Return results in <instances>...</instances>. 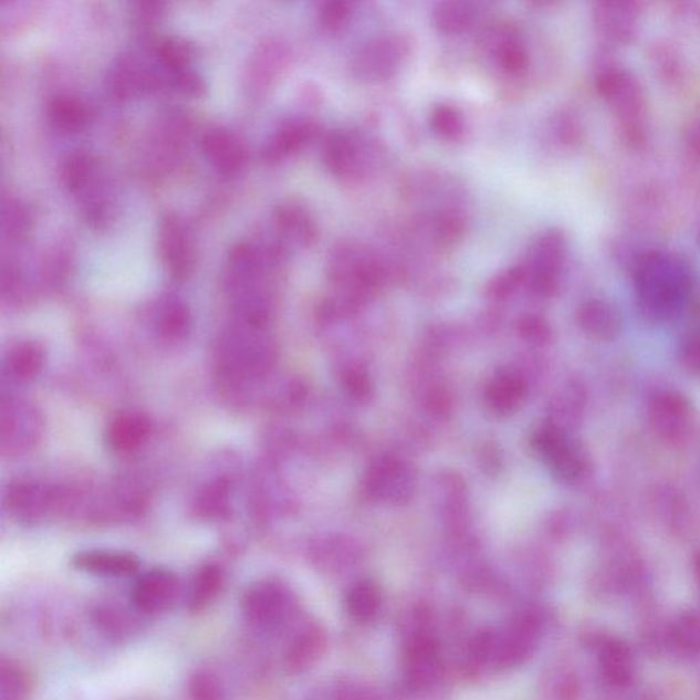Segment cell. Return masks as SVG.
I'll return each mask as SVG.
<instances>
[{"label": "cell", "instance_id": "6da1fadb", "mask_svg": "<svg viewBox=\"0 0 700 700\" xmlns=\"http://www.w3.org/2000/svg\"><path fill=\"white\" fill-rule=\"evenodd\" d=\"M636 309L644 321L662 325L673 321L692 300L697 275L685 257L665 248H644L629 253Z\"/></svg>", "mask_w": 700, "mask_h": 700}, {"label": "cell", "instance_id": "7a4b0ae2", "mask_svg": "<svg viewBox=\"0 0 700 700\" xmlns=\"http://www.w3.org/2000/svg\"><path fill=\"white\" fill-rule=\"evenodd\" d=\"M600 50L594 63V84L600 100L616 121L618 130L633 146L646 142L649 101L638 75Z\"/></svg>", "mask_w": 700, "mask_h": 700}, {"label": "cell", "instance_id": "3957f363", "mask_svg": "<svg viewBox=\"0 0 700 700\" xmlns=\"http://www.w3.org/2000/svg\"><path fill=\"white\" fill-rule=\"evenodd\" d=\"M327 274L348 304L372 296L397 276L395 263L386 250L356 239L334 242L328 251Z\"/></svg>", "mask_w": 700, "mask_h": 700}, {"label": "cell", "instance_id": "277c9868", "mask_svg": "<svg viewBox=\"0 0 700 700\" xmlns=\"http://www.w3.org/2000/svg\"><path fill=\"white\" fill-rule=\"evenodd\" d=\"M323 164L330 175L346 185H361L384 175L390 166L389 146L362 129L332 130L323 142Z\"/></svg>", "mask_w": 700, "mask_h": 700}, {"label": "cell", "instance_id": "5b68a950", "mask_svg": "<svg viewBox=\"0 0 700 700\" xmlns=\"http://www.w3.org/2000/svg\"><path fill=\"white\" fill-rule=\"evenodd\" d=\"M398 195L409 216L471 217V192L464 179L441 167H418L401 179Z\"/></svg>", "mask_w": 700, "mask_h": 700}, {"label": "cell", "instance_id": "8992f818", "mask_svg": "<svg viewBox=\"0 0 700 700\" xmlns=\"http://www.w3.org/2000/svg\"><path fill=\"white\" fill-rule=\"evenodd\" d=\"M480 61L502 83L519 85L530 77L532 55L529 42L516 24L489 20L477 34Z\"/></svg>", "mask_w": 700, "mask_h": 700}, {"label": "cell", "instance_id": "52a82bcc", "mask_svg": "<svg viewBox=\"0 0 700 700\" xmlns=\"http://www.w3.org/2000/svg\"><path fill=\"white\" fill-rule=\"evenodd\" d=\"M414 48V40L408 33L376 34L352 52L348 61L351 77L364 85L387 83L408 65Z\"/></svg>", "mask_w": 700, "mask_h": 700}, {"label": "cell", "instance_id": "ba28073f", "mask_svg": "<svg viewBox=\"0 0 700 700\" xmlns=\"http://www.w3.org/2000/svg\"><path fill=\"white\" fill-rule=\"evenodd\" d=\"M570 258V241L558 228L542 230L531 241L522 260L525 269V288L535 296L552 297L560 286Z\"/></svg>", "mask_w": 700, "mask_h": 700}, {"label": "cell", "instance_id": "9c48e42d", "mask_svg": "<svg viewBox=\"0 0 700 700\" xmlns=\"http://www.w3.org/2000/svg\"><path fill=\"white\" fill-rule=\"evenodd\" d=\"M647 420L659 441L681 447L696 430L697 415L691 401L681 393L659 391L647 407Z\"/></svg>", "mask_w": 700, "mask_h": 700}, {"label": "cell", "instance_id": "30bf717a", "mask_svg": "<svg viewBox=\"0 0 700 700\" xmlns=\"http://www.w3.org/2000/svg\"><path fill=\"white\" fill-rule=\"evenodd\" d=\"M537 453L551 467L555 477L565 483L574 484L587 477L589 460L586 450L572 439L563 428L546 426L532 439Z\"/></svg>", "mask_w": 700, "mask_h": 700}, {"label": "cell", "instance_id": "8fae6325", "mask_svg": "<svg viewBox=\"0 0 700 700\" xmlns=\"http://www.w3.org/2000/svg\"><path fill=\"white\" fill-rule=\"evenodd\" d=\"M641 17V4L630 0H600L593 4V25L606 49L633 43L638 36Z\"/></svg>", "mask_w": 700, "mask_h": 700}, {"label": "cell", "instance_id": "7c38bea8", "mask_svg": "<svg viewBox=\"0 0 700 700\" xmlns=\"http://www.w3.org/2000/svg\"><path fill=\"white\" fill-rule=\"evenodd\" d=\"M289 595L280 584L254 583L242 597V612L248 621L260 628H271L286 616Z\"/></svg>", "mask_w": 700, "mask_h": 700}, {"label": "cell", "instance_id": "4fadbf2b", "mask_svg": "<svg viewBox=\"0 0 700 700\" xmlns=\"http://www.w3.org/2000/svg\"><path fill=\"white\" fill-rule=\"evenodd\" d=\"M42 420L31 405L21 401L2 403V447L3 451L20 453L36 443Z\"/></svg>", "mask_w": 700, "mask_h": 700}, {"label": "cell", "instance_id": "5bb4252c", "mask_svg": "<svg viewBox=\"0 0 700 700\" xmlns=\"http://www.w3.org/2000/svg\"><path fill=\"white\" fill-rule=\"evenodd\" d=\"M489 6L470 0H443L433 6L431 21L433 28L445 36H457L479 31L489 19Z\"/></svg>", "mask_w": 700, "mask_h": 700}, {"label": "cell", "instance_id": "9a60e30c", "mask_svg": "<svg viewBox=\"0 0 700 700\" xmlns=\"http://www.w3.org/2000/svg\"><path fill=\"white\" fill-rule=\"evenodd\" d=\"M179 594V582L175 574L166 570H153L138 578L132 592L136 609L147 615L170 609Z\"/></svg>", "mask_w": 700, "mask_h": 700}, {"label": "cell", "instance_id": "2e32d148", "mask_svg": "<svg viewBox=\"0 0 700 700\" xmlns=\"http://www.w3.org/2000/svg\"><path fill=\"white\" fill-rule=\"evenodd\" d=\"M159 250L161 259L173 275L182 278L192 270L195 262L192 237L176 217L166 218L161 222Z\"/></svg>", "mask_w": 700, "mask_h": 700}, {"label": "cell", "instance_id": "e0dca14e", "mask_svg": "<svg viewBox=\"0 0 700 700\" xmlns=\"http://www.w3.org/2000/svg\"><path fill=\"white\" fill-rule=\"evenodd\" d=\"M576 321L584 334L600 343H612L620 337L623 332L620 311L604 299L584 301L577 309Z\"/></svg>", "mask_w": 700, "mask_h": 700}, {"label": "cell", "instance_id": "ac0fdd59", "mask_svg": "<svg viewBox=\"0 0 700 700\" xmlns=\"http://www.w3.org/2000/svg\"><path fill=\"white\" fill-rule=\"evenodd\" d=\"M275 224L283 240L300 248L314 245L320 236L314 213L301 201H288L278 208Z\"/></svg>", "mask_w": 700, "mask_h": 700}, {"label": "cell", "instance_id": "d6986e66", "mask_svg": "<svg viewBox=\"0 0 700 700\" xmlns=\"http://www.w3.org/2000/svg\"><path fill=\"white\" fill-rule=\"evenodd\" d=\"M321 125L312 118H293L278 129L264 148V158L281 160L310 146L320 135Z\"/></svg>", "mask_w": 700, "mask_h": 700}, {"label": "cell", "instance_id": "ffe728a7", "mask_svg": "<svg viewBox=\"0 0 700 700\" xmlns=\"http://www.w3.org/2000/svg\"><path fill=\"white\" fill-rule=\"evenodd\" d=\"M202 150L218 171L237 173L247 165L248 150L239 136L226 129H212L202 138Z\"/></svg>", "mask_w": 700, "mask_h": 700}, {"label": "cell", "instance_id": "44dd1931", "mask_svg": "<svg viewBox=\"0 0 700 700\" xmlns=\"http://www.w3.org/2000/svg\"><path fill=\"white\" fill-rule=\"evenodd\" d=\"M74 570L107 577H127L137 574L140 561L135 554L114 551L80 552L72 558Z\"/></svg>", "mask_w": 700, "mask_h": 700}, {"label": "cell", "instance_id": "7402d4cb", "mask_svg": "<svg viewBox=\"0 0 700 700\" xmlns=\"http://www.w3.org/2000/svg\"><path fill=\"white\" fill-rule=\"evenodd\" d=\"M153 432V424L147 415L125 412L112 420L107 428L106 439L109 449L115 453L129 455L142 449Z\"/></svg>", "mask_w": 700, "mask_h": 700}, {"label": "cell", "instance_id": "603a6c76", "mask_svg": "<svg viewBox=\"0 0 700 700\" xmlns=\"http://www.w3.org/2000/svg\"><path fill=\"white\" fill-rule=\"evenodd\" d=\"M547 136L555 147L574 150L581 147L586 138V125L577 109L564 106L555 109L548 118Z\"/></svg>", "mask_w": 700, "mask_h": 700}, {"label": "cell", "instance_id": "cb8c5ba5", "mask_svg": "<svg viewBox=\"0 0 700 700\" xmlns=\"http://www.w3.org/2000/svg\"><path fill=\"white\" fill-rule=\"evenodd\" d=\"M45 363V351L34 341H22L10 349L6 356V374L15 382H29L42 373Z\"/></svg>", "mask_w": 700, "mask_h": 700}, {"label": "cell", "instance_id": "d4e9b609", "mask_svg": "<svg viewBox=\"0 0 700 700\" xmlns=\"http://www.w3.org/2000/svg\"><path fill=\"white\" fill-rule=\"evenodd\" d=\"M224 575L217 565H206L195 575L188 594V610L201 613L217 599L222 592Z\"/></svg>", "mask_w": 700, "mask_h": 700}, {"label": "cell", "instance_id": "484cf974", "mask_svg": "<svg viewBox=\"0 0 700 700\" xmlns=\"http://www.w3.org/2000/svg\"><path fill=\"white\" fill-rule=\"evenodd\" d=\"M431 130L447 143H459L466 137L467 118L455 104L436 103L428 114Z\"/></svg>", "mask_w": 700, "mask_h": 700}, {"label": "cell", "instance_id": "4316f807", "mask_svg": "<svg viewBox=\"0 0 700 700\" xmlns=\"http://www.w3.org/2000/svg\"><path fill=\"white\" fill-rule=\"evenodd\" d=\"M48 118L52 126L63 132L81 129L88 119L84 103L77 97L58 95L48 104Z\"/></svg>", "mask_w": 700, "mask_h": 700}, {"label": "cell", "instance_id": "83f0119b", "mask_svg": "<svg viewBox=\"0 0 700 700\" xmlns=\"http://www.w3.org/2000/svg\"><path fill=\"white\" fill-rule=\"evenodd\" d=\"M190 315L181 301H166L156 315V330L167 339L177 341L189 332Z\"/></svg>", "mask_w": 700, "mask_h": 700}, {"label": "cell", "instance_id": "f1b7e54d", "mask_svg": "<svg viewBox=\"0 0 700 700\" xmlns=\"http://www.w3.org/2000/svg\"><path fill=\"white\" fill-rule=\"evenodd\" d=\"M356 4L351 0H327L317 9L316 20L323 32L341 34L352 24Z\"/></svg>", "mask_w": 700, "mask_h": 700}, {"label": "cell", "instance_id": "f546056e", "mask_svg": "<svg viewBox=\"0 0 700 700\" xmlns=\"http://www.w3.org/2000/svg\"><path fill=\"white\" fill-rule=\"evenodd\" d=\"M523 382L512 375H502L490 385L488 397L491 407L508 414L519 407L524 397Z\"/></svg>", "mask_w": 700, "mask_h": 700}, {"label": "cell", "instance_id": "4dcf8cb0", "mask_svg": "<svg viewBox=\"0 0 700 700\" xmlns=\"http://www.w3.org/2000/svg\"><path fill=\"white\" fill-rule=\"evenodd\" d=\"M654 71L669 85L680 84L686 79V62L672 45L658 44L651 51Z\"/></svg>", "mask_w": 700, "mask_h": 700}, {"label": "cell", "instance_id": "1f68e13d", "mask_svg": "<svg viewBox=\"0 0 700 700\" xmlns=\"http://www.w3.org/2000/svg\"><path fill=\"white\" fill-rule=\"evenodd\" d=\"M96 173L95 161L86 154H73L63 165L62 179L73 194H80L92 182Z\"/></svg>", "mask_w": 700, "mask_h": 700}, {"label": "cell", "instance_id": "d6a6232c", "mask_svg": "<svg viewBox=\"0 0 700 700\" xmlns=\"http://www.w3.org/2000/svg\"><path fill=\"white\" fill-rule=\"evenodd\" d=\"M600 664L607 679L615 685H627L633 677L629 652L621 644L607 645L600 654Z\"/></svg>", "mask_w": 700, "mask_h": 700}, {"label": "cell", "instance_id": "836d02e7", "mask_svg": "<svg viewBox=\"0 0 700 700\" xmlns=\"http://www.w3.org/2000/svg\"><path fill=\"white\" fill-rule=\"evenodd\" d=\"M379 606L380 595L373 583H358L348 595V610L356 620H372L379 612Z\"/></svg>", "mask_w": 700, "mask_h": 700}, {"label": "cell", "instance_id": "e575fe53", "mask_svg": "<svg viewBox=\"0 0 700 700\" xmlns=\"http://www.w3.org/2000/svg\"><path fill=\"white\" fill-rule=\"evenodd\" d=\"M321 647V636L315 630H305L293 640L286 654V667L292 672H300L305 669L317 656Z\"/></svg>", "mask_w": 700, "mask_h": 700}, {"label": "cell", "instance_id": "d590c367", "mask_svg": "<svg viewBox=\"0 0 700 700\" xmlns=\"http://www.w3.org/2000/svg\"><path fill=\"white\" fill-rule=\"evenodd\" d=\"M520 288H525V269L522 262L497 274L489 282L488 294L494 300H505L516 293Z\"/></svg>", "mask_w": 700, "mask_h": 700}, {"label": "cell", "instance_id": "8d00e7d4", "mask_svg": "<svg viewBox=\"0 0 700 700\" xmlns=\"http://www.w3.org/2000/svg\"><path fill=\"white\" fill-rule=\"evenodd\" d=\"M192 54L190 45L177 39L165 40L158 49L161 65L170 69L173 74L187 71Z\"/></svg>", "mask_w": 700, "mask_h": 700}, {"label": "cell", "instance_id": "74e56055", "mask_svg": "<svg viewBox=\"0 0 700 700\" xmlns=\"http://www.w3.org/2000/svg\"><path fill=\"white\" fill-rule=\"evenodd\" d=\"M189 691L194 700H224L222 687L211 673H195L189 681Z\"/></svg>", "mask_w": 700, "mask_h": 700}, {"label": "cell", "instance_id": "f35d334b", "mask_svg": "<svg viewBox=\"0 0 700 700\" xmlns=\"http://www.w3.org/2000/svg\"><path fill=\"white\" fill-rule=\"evenodd\" d=\"M682 368L692 376L700 378V328L692 330L682 339L679 351Z\"/></svg>", "mask_w": 700, "mask_h": 700}, {"label": "cell", "instance_id": "ab89813d", "mask_svg": "<svg viewBox=\"0 0 700 700\" xmlns=\"http://www.w3.org/2000/svg\"><path fill=\"white\" fill-rule=\"evenodd\" d=\"M685 140L691 155L700 160V108L691 115L685 130Z\"/></svg>", "mask_w": 700, "mask_h": 700}, {"label": "cell", "instance_id": "60d3db41", "mask_svg": "<svg viewBox=\"0 0 700 700\" xmlns=\"http://www.w3.org/2000/svg\"><path fill=\"white\" fill-rule=\"evenodd\" d=\"M696 577L700 589V552L698 553L696 558Z\"/></svg>", "mask_w": 700, "mask_h": 700}, {"label": "cell", "instance_id": "b9f144b4", "mask_svg": "<svg viewBox=\"0 0 700 700\" xmlns=\"http://www.w3.org/2000/svg\"><path fill=\"white\" fill-rule=\"evenodd\" d=\"M697 239H698V242H699V245H700V228H699V230H698V237H697Z\"/></svg>", "mask_w": 700, "mask_h": 700}]
</instances>
